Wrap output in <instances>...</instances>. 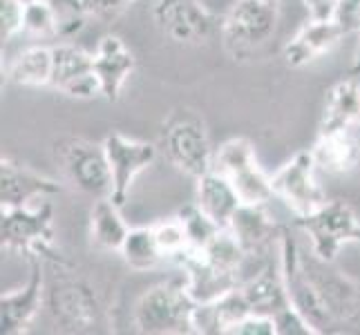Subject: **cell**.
I'll return each mask as SVG.
<instances>
[{
  "instance_id": "cell-1",
  "label": "cell",
  "mask_w": 360,
  "mask_h": 335,
  "mask_svg": "<svg viewBox=\"0 0 360 335\" xmlns=\"http://www.w3.org/2000/svg\"><path fill=\"white\" fill-rule=\"evenodd\" d=\"M195 308L186 282H161L148 289L134 304L132 322L148 335H191L195 333Z\"/></svg>"
},
{
  "instance_id": "cell-2",
  "label": "cell",
  "mask_w": 360,
  "mask_h": 335,
  "mask_svg": "<svg viewBox=\"0 0 360 335\" xmlns=\"http://www.w3.org/2000/svg\"><path fill=\"white\" fill-rule=\"evenodd\" d=\"M0 242L7 251L25 257L39 255L54 266H72L54 251V208L49 202L39 206L0 208Z\"/></svg>"
},
{
  "instance_id": "cell-3",
  "label": "cell",
  "mask_w": 360,
  "mask_h": 335,
  "mask_svg": "<svg viewBox=\"0 0 360 335\" xmlns=\"http://www.w3.org/2000/svg\"><path fill=\"white\" fill-rule=\"evenodd\" d=\"M278 5L264 0H238L221 16L219 39L233 60L253 58L278 32Z\"/></svg>"
},
{
  "instance_id": "cell-4",
  "label": "cell",
  "mask_w": 360,
  "mask_h": 335,
  "mask_svg": "<svg viewBox=\"0 0 360 335\" xmlns=\"http://www.w3.org/2000/svg\"><path fill=\"white\" fill-rule=\"evenodd\" d=\"M166 159L186 177L200 179L213 170L215 147L204 119L191 107H177L164 123Z\"/></svg>"
},
{
  "instance_id": "cell-5",
  "label": "cell",
  "mask_w": 360,
  "mask_h": 335,
  "mask_svg": "<svg viewBox=\"0 0 360 335\" xmlns=\"http://www.w3.org/2000/svg\"><path fill=\"white\" fill-rule=\"evenodd\" d=\"M54 161L72 188L94 199L112 197V172L103 141L94 143L85 136H60L54 143Z\"/></svg>"
},
{
  "instance_id": "cell-6",
  "label": "cell",
  "mask_w": 360,
  "mask_h": 335,
  "mask_svg": "<svg viewBox=\"0 0 360 335\" xmlns=\"http://www.w3.org/2000/svg\"><path fill=\"white\" fill-rule=\"evenodd\" d=\"M293 223L311 242V253L325 262H336L342 246L360 244V219L356 210L338 199L325 202L304 217H295Z\"/></svg>"
},
{
  "instance_id": "cell-7",
  "label": "cell",
  "mask_w": 360,
  "mask_h": 335,
  "mask_svg": "<svg viewBox=\"0 0 360 335\" xmlns=\"http://www.w3.org/2000/svg\"><path fill=\"white\" fill-rule=\"evenodd\" d=\"M153 20L168 41L204 45L221 29V18L202 0H153Z\"/></svg>"
},
{
  "instance_id": "cell-8",
  "label": "cell",
  "mask_w": 360,
  "mask_h": 335,
  "mask_svg": "<svg viewBox=\"0 0 360 335\" xmlns=\"http://www.w3.org/2000/svg\"><path fill=\"white\" fill-rule=\"evenodd\" d=\"M316 172L318 166L311 150H300L271 175L276 199H280L295 217L314 213L327 202Z\"/></svg>"
},
{
  "instance_id": "cell-9",
  "label": "cell",
  "mask_w": 360,
  "mask_h": 335,
  "mask_svg": "<svg viewBox=\"0 0 360 335\" xmlns=\"http://www.w3.org/2000/svg\"><path fill=\"white\" fill-rule=\"evenodd\" d=\"M302 262L333 324L360 327V284L333 268V262H325L314 253L302 251Z\"/></svg>"
},
{
  "instance_id": "cell-10",
  "label": "cell",
  "mask_w": 360,
  "mask_h": 335,
  "mask_svg": "<svg viewBox=\"0 0 360 335\" xmlns=\"http://www.w3.org/2000/svg\"><path fill=\"white\" fill-rule=\"evenodd\" d=\"M45 302L56 324L70 333L90 331L98 320V302L92 287L74 275H58L45 291Z\"/></svg>"
},
{
  "instance_id": "cell-11",
  "label": "cell",
  "mask_w": 360,
  "mask_h": 335,
  "mask_svg": "<svg viewBox=\"0 0 360 335\" xmlns=\"http://www.w3.org/2000/svg\"><path fill=\"white\" fill-rule=\"evenodd\" d=\"M105 157L112 172V202L121 208L126 206L130 188L141 172L155 164L157 145L150 141L130 139L121 132H110L103 139Z\"/></svg>"
},
{
  "instance_id": "cell-12",
  "label": "cell",
  "mask_w": 360,
  "mask_h": 335,
  "mask_svg": "<svg viewBox=\"0 0 360 335\" xmlns=\"http://www.w3.org/2000/svg\"><path fill=\"white\" fill-rule=\"evenodd\" d=\"M54 49L52 88L70 98L88 101L101 96V85L94 72V54L77 43H58Z\"/></svg>"
},
{
  "instance_id": "cell-13",
  "label": "cell",
  "mask_w": 360,
  "mask_h": 335,
  "mask_svg": "<svg viewBox=\"0 0 360 335\" xmlns=\"http://www.w3.org/2000/svg\"><path fill=\"white\" fill-rule=\"evenodd\" d=\"M30 264V280L22 289L7 291L0 295V327L7 335H20L41 313L45 302V277L43 262L39 255L25 257Z\"/></svg>"
},
{
  "instance_id": "cell-14",
  "label": "cell",
  "mask_w": 360,
  "mask_h": 335,
  "mask_svg": "<svg viewBox=\"0 0 360 335\" xmlns=\"http://www.w3.org/2000/svg\"><path fill=\"white\" fill-rule=\"evenodd\" d=\"M63 190L56 179H49L34 168L20 164L14 157L0 159V208L34 206Z\"/></svg>"
},
{
  "instance_id": "cell-15",
  "label": "cell",
  "mask_w": 360,
  "mask_h": 335,
  "mask_svg": "<svg viewBox=\"0 0 360 335\" xmlns=\"http://www.w3.org/2000/svg\"><path fill=\"white\" fill-rule=\"evenodd\" d=\"M175 262L184 270L186 289H188L191 297L197 304L219 300L221 295L240 289L244 282L242 275H238V272H229V270H221V268L213 266L202 255V251H193V248L181 253Z\"/></svg>"
},
{
  "instance_id": "cell-16",
  "label": "cell",
  "mask_w": 360,
  "mask_h": 335,
  "mask_svg": "<svg viewBox=\"0 0 360 335\" xmlns=\"http://www.w3.org/2000/svg\"><path fill=\"white\" fill-rule=\"evenodd\" d=\"M94 72L101 85V96L110 103H117L128 79L136 67L132 49L115 34L103 36L94 47Z\"/></svg>"
},
{
  "instance_id": "cell-17",
  "label": "cell",
  "mask_w": 360,
  "mask_h": 335,
  "mask_svg": "<svg viewBox=\"0 0 360 335\" xmlns=\"http://www.w3.org/2000/svg\"><path fill=\"white\" fill-rule=\"evenodd\" d=\"M345 29L336 20H314L309 18L293 39L284 45L282 56L289 67H304L314 63L320 56L329 54L333 47L340 43Z\"/></svg>"
},
{
  "instance_id": "cell-18",
  "label": "cell",
  "mask_w": 360,
  "mask_h": 335,
  "mask_svg": "<svg viewBox=\"0 0 360 335\" xmlns=\"http://www.w3.org/2000/svg\"><path fill=\"white\" fill-rule=\"evenodd\" d=\"M229 230L244 246L248 257H262L273 246L280 244L282 226L273 221V217L266 213V206L242 204L238 213L233 215Z\"/></svg>"
},
{
  "instance_id": "cell-19",
  "label": "cell",
  "mask_w": 360,
  "mask_h": 335,
  "mask_svg": "<svg viewBox=\"0 0 360 335\" xmlns=\"http://www.w3.org/2000/svg\"><path fill=\"white\" fill-rule=\"evenodd\" d=\"M318 166V172L331 177H345L360 164V141L352 128L318 132L314 147H309Z\"/></svg>"
},
{
  "instance_id": "cell-20",
  "label": "cell",
  "mask_w": 360,
  "mask_h": 335,
  "mask_svg": "<svg viewBox=\"0 0 360 335\" xmlns=\"http://www.w3.org/2000/svg\"><path fill=\"white\" fill-rule=\"evenodd\" d=\"M242 293L246 297L248 306L253 313L276 317L282 308H287L291 304L287 284H284L280 262H266L264 266H259L253 275L244 277L242 282Z\"/></svg>"
},
{
  "instance_id": "cell-21",
  "label": "cell",
  "mask_w": 360,
  "mask_h": 335,
  "mask_svg": "<svg viewBox=\"0 0 360 335\" xmlns=\"http://www.w3.org/2000/svg\"><path fill=\"white\" fill-rule=\"evenodd\" d=\"M251 306H248L242 289H235L219 300L197 304L195 308V333L204 335H231V331L240 324V322L251 315Z\"/></svg>"
},
{
  "instance_id": "cell-22",
  "label": "cell",
  "mask_w": 360,
  "mask_h": 335,
  "mask_svg": "<svg viewBox=\"0 0 360 335\" xmlns=\"http://www.w3.org/2000/svg\"><path fill=\"white\" fill-rule=\"evenodd\" d=\"M347 128H360V81L349 74L327 90L318 132Z\"/></svg>"
},
{
  "instance_id": "cell-23",
  "label": "cell",
  "mask_w": 360,
  "mask_h": 335,
  "mask_svg": "<svg viewBox=\"0 0 360 335\" xmlns=\"http://www.w3.org/2000/svg\"><path fill=\"white\" fill-rule=\"evenodd\" d=\"M195 181H197L195 204L200 206L204 213L217 223V226L229 228L233 215L238 213V208L242 206L231 179L219 175L217 170H210Z\"/></svg>"
},
{
  "instance_id": "cell-24",
  "label": "cell",
  "mask_w": 360,
  "mask_h": 335,
  "mask_svg": "<svg viewBox=\"0 0 360 335\" xmlns=\"http://www.w3.org/2000/svg\"><path fill=\"white\" fill-rule=\"evenodd\" d=\"M128 232L130 226L121 215V206L112 202V197L94 199L90 210V239L96 248L119 253Z\"/></svg>"
},
{
  "instance_id": "cell-25",
  "label": "cell",
  "mask_w": 360,
  "mask_h": 335,
  "mask_svg": "<svg viewBox=\"0 0 360 335\" xmlns=\"http://www.w3.org/2000/svg\"><path fill=\"white\" fill-rule=\"evenodd\" d=\"M54 49L45 45H32L11 58L7 65V81L18 88H47L52 85Z\"/></svg>"
},
{
  "instance_id": "cell-26",
  "label": "cell",
  "mask_w": 360,
  "mask_h": 335,
  "mask_svg": "<svg viewBox=\"0 0 360 335\" xmlns=\"http://www.w3.org/2000/svg\"><path fill=\"white\" fill-rule=\"evenodd\" d=\"M119 255H121L123 262H126V266H130L132 270H139V272L153 270L161 259H166L164 253H161L159 244H157L153 226L130 228Z\"/></svg>"
},
{
  "instance_id": "cell-27",
  "label": "cell",
  "mask_w": 360,
  "mask_h": 335,
  "mask_svg": "<svg viewBox=\"0 0 360 335\" xmlns=\"http://www.w3.org/2000/svg\"><path fill=\"white\" fill-rule=\"evenodd\" d=\"M255 164H257L255 145L248 139H244V136H233V139H226L224 143H219V147H215L213 170H217L219 175H224L229 179Z\"/></svg>"
},
{
  "instance_id": "cell-28",
  "label": "cell",
  "mask_w": 360,
  "mask_h": 335,
  "mask_svg": "<svg viewBox=\"0 0 360 335\" xmlns=\"http://www.w3.org/2000/svg\"><path fill=\"white\" fill-rule=\"evenodd\" d=\"M231 183H233L235 192H238L240 202L248 204V206H266L273 197H276L273 195L271 177L259 168V164L238 172V175H233Z\"/></svg>"
},
{
  "instance_id": "cell-29",
  "label": "cell",
  "mask_w": 360,
  "mask_h": 335,
  "mask_svg": "<svg viewBox=\"0 0 360 335\" xmlns=\"http://www.w3.org/2000/svg\"><path fill=\"white\" fill-rule=\"evenodd\" d=\"M177 217L184 223L186 235H188V246L193 251H204V248L224 230L221 226H217V223L210 219L197 204L184 206L177 213Z\"/></svg>"
},
{
  "instance_id": "cell-30",
  "label": "cell",
  "mask_w": 360,
  "mask_h": 335,
  "mask_svg": "<svg viewBox=\"0 0 360 335\" xmlns=\"http://www.w3.org/2000/svg\"><path fill=\"white\" fill-rule=\"evenodd\" d=\"M22 34L34 39H58V18L47 0H30L25 7Z\"/></svg>"
},
{
  "instance_id": "cell-31",
  "label": "cell",
  "mask_w": 360,
  "mask_h": 335,
  "mask_svg": "<svg viewBox=\"0 0 360 335\" xmlns=\"http://www.w3.org/2000/svg\"><path fill=\"white\" fill-rule=\"evenodd\" d=\"M153 230H155V237H157L161 253H164V257H168V259H177L181 253H186L191 248L188 235H186V228L177 215L153 223Z\"/></svg>"
},
{
  "instance_id": "cell-32",
  "label": "cell",
  "mask_w": 360,
  "mask_h": 335,
  "mask_svg": "<svg viewBox=\"0 0 360 335\" xmlns=\"http://www.w3.org/2000/svg\"><path fill=\"white\" fill-rule=\"evenodd\" d=\"M52 5L54 14L58 18V39L72 41L88 20V11L83 7V0H47Z\"/></svg>"
},
{
  "instance_id": "cell-33",
  "label": "cell",
  "mask_w": 360,
  "mask_h": 335,
  "mask_svg": "<svg viewBox=\"0 0 360 335\" xmlns=\"http://www.w3.org/2000/svg\"><path fill=\"white\" fill-rule=\"evenodd\" d=\"M25 0H0V39L11 41L25 29Z\"/></svg>"
},
{
  "instance_id": "cell-34",
  "label": "cell",
  "mask_w": 360,
  "mask_h": 335,
  "mask_svg": "<svg viewBox=\"0 0 360 335\" xmlns=\"http://www.w3.org/2000/svg\"><path fill=\"white\" fill-rule=\"evenodd\" d=\"M273 322H276L278 335H320V331L297 311L293 304L282 308V311L273 317Z\"/></svg>"
},
{
  "instance_id": "cell-35",
  "label": "cell",
  "mask_w": 360,
  "mask_h": 335,
  "mask_svg": "<svg viewBox=\"0 0 360 335\" xmlns=\"http://www.w3.org/2000/svg\"><path fill=\"white\" fill-rule=\"evenodd\" d=\"M134 0H83V7L90 18L115 20L126 11Z\"/></svg>"
},
{
  "instance_id": "cell-36",
  "label": "cell",
  "mask_w": 360,
  "mask_h": 335,
  "mask_svg": "<svg viewBox=\"0 0 360 335\" xmlns=\"http://www.w3.org/2000/svg\"><path fill=\"white\" fill-rule=\"evenodd\" d=\"M231 335H278V333H276V322H273V317L251 313L231 331Z\"/></svg>"
},
{
  "instance_id": "cell-37",
  "label": "cell",
  "mask_w": 360,
  "mask_h": 335,
  "mask_svg": "<svg viewBox=\"0 0 360 335\" xmlns=\"http://www.w3.org/2000/svg\"><path fill=\"white\" fill-rule=\"evenodd\" d=\"M336 22L345 29V34H352L360 29V0H340L336 11Z\"/></svg>"
},
{
  "instance_id": "cell-38",
  "label": "cell",
  "mask_w": 360,
  "mask_h": 335,
  "mask_svg": "<svg viewBox=\"0 0 360 335\" xmlns=\"http://www.w3.org/2000/svg\"><path fill=\"white\" fill-rule=\"evenodd\" d=\"M309 18L314 20H336L340 0H302Z\"/></svg>"
},
{
  "instance_id": "cell-39",
  "label": "cell",
  "mask_w": 360,
  "mask_h": 335,
  "mask_svg": "<svg viewBox=\"0 0 360 335\" xmlns=\"http://www.w3.org/2000/svg\"><path fill=\"white\" fill-rule=\"evenodd\" d=\"M349 77L360 79V29H358V43H356V52H354V60L349 67Z\"/></svg>"
},
{
  "instance_id": "cell-40",
  "label": "cell",
  "mask_w": 360,
  "mask_h": 335,
  "mask_svg": "<svg viewBox=\"0 0 360 335\" xmlns=\"http://www.w3.org/2000/svg\"><path fill=\"white\" fill-rule=\"evenodd\" d=\"M264 3H273V5H280V0H264Z\"/></svg>"
},
{
  "instance_id": "cell-41",
  "label": "cell",
  "mask_w": 360,
  "mask_h": 335,
  "mask_svg": "<svg viewBox=\"0 0 360 335\" xmlns=\"http://www.w3.org/2000/svg\"><path fill=\"white\" fill-rule=\"evenodd\" d=\"M25 3H30V0H25Z\"/></svg>"
}]
</instances>
